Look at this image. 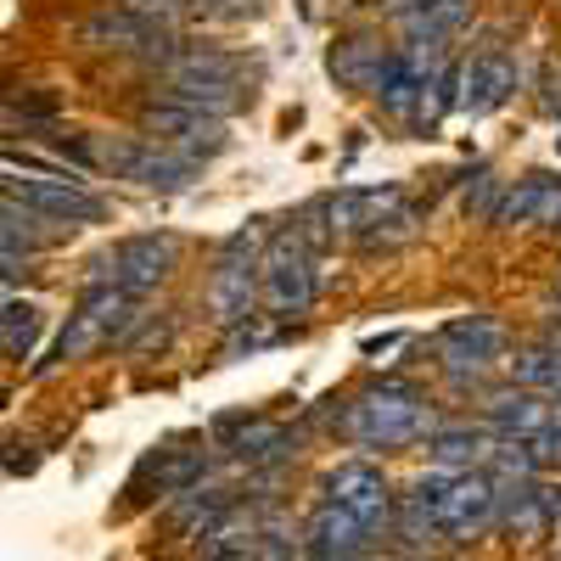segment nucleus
<instances>
[{"instance_id":"1","label":"nucleus","mask_w":561,"mask_h":561,"mask_svg":"<svg viewBox=\"0 0 561 561\" xmlns=\"http://www.w3.org/2000/svg\"><path fill=\"white\" fill-rule=\"evenodd\" d=\"M343 427L365 449H399V444H415V438L438 433V415H433V404H427V393H421V388H410V382H377V388H365V393L348 399Z\"/></svg>"},{"instance_id":"2","label":"nucleus","mask_w":561,"mask_h":561,"mask_svg":"<svg viewBox=\"0 0 561 561\" xmlns=\"http://www.w3.org/2000/svg\"><path fill=\"white\" fill-rule=\"evenodd\" d=\"M410 500L427 511V517L438 523L444 539L455 545H472L494 517H500V483L483 478V472H427V478H415Z\"/></svg>"},{"instance_id":"3","label":"nucleus","mask_w":561,"mask_h":561,"mask_svg":"<svg viewBox=\"0 0 561 561\" xmlns=\"http://www.w3.org/2000/svg\"><path fill=\"white\" fill-rule=\"evenodd\" d=\"M140 320H147V314L135 309V293L113 287V280H90L45 365H68V359H84V354H96L107 343H129V332H135Z\"/></svg>"},{"instance_id":"4","label":"nucleus","mask_w":561,"mask_h":561,"mask_svg":"<svg viewBox=\"0 0 561 561\" xmlns=\"http://www.w3.org/2000/svg\"><path fill=\"white\" fill-rule=\"evenodd\" d=\"M259 293H264L270 314H280V320L314 309V248L298 237V225L270 242V253L259 264Z\"/></svg>"},{"instance_id":"5","label":"nucleus","mask_w":561,"mask_h":561,"mask_svg":"<svg viewBox=\"0 0 561 561\" xmlns=\"http://www.w3.org/2000/svg\"><path fill=\"white\" fill-rule=\"evenodd\" d=\"M259 225H242L237 237H225L219 248V264H214V280H208V309L219 325H237L253 314V298H259Z\"/></svg>"},{"instance_id":"6","label":"nucleus","mask_w":561,"mask_h":561,"mask_svg":"<svg viewBox=\"0 0 561 561\" xmlns=\"http://www.w3.org/2000/svg\"><path fill=\"white\" fill-rule=\"evenodd\" d=\"M140 135H152L158 147L180 152V158H192V163H208L230 147V135H225V118L214 113H197V107H185V102H147L140 107Z\"/></svg>"},{"instance_id":"7","label":"nucleus","mask_w":561,"mask_h":561,"mask_svg":"<svg viewBox=\"0 0 561 561\" xmlns=\"http://www.w3.org/2000/svg\"><path fill=\"white\" fill-rule=\"evenodd\" d=\"M102 163L135 185H147V192H185V185L197 180V163L180 158L169 147H158L152 135H129V140H107L102 147Z\"/></svg>"},{"instance_id":"8","label":"nucleus","mask_w":561,"mask_h":561,"mask_svg":"<svg viewBox=\"0 0 561 561\" xmlns=\"http://www.w3.org/2000/svg\"><path fill=\"white\" fill-rule=\"evenodd\" d=\"M174 264H180L174 237H129V242H118L113 253L96 259V280H113L124 293H152L174 275Z\"/></svg>"},{"instance_id":"9","label":"nucleus","mask_w":561,"mask_h":561,"mask_svg":"<svg viewBox=\"0 0 561 561\" xmlns=\"http://www.w3.org/2000/svg\"><path fill=\"white\" fill-rule=\"evenodd\" d=\"M7 197L28 203L34 214L57 219V225H96V219H107V203H102L96 192H84V185L68 180V174H28V180H12Z\"/></svg>"},{"instance_id":"10","label":"nucleus","mask_w":561,"mask_h":561,"mask_svg":"<svg viewBox=\"0 0 561 561\" xmlns=\"http://www.w3.org/2000/svg\"><path fill=\"white\" fill-rule=\"evenodd\" d=\"M438 354H444V370H449L455 382H478L483 370L505 354V325L489 320V314L449 320L444 337H438Z\"/></svg>"},{"instance_id":"11","label":"nucleus","mask_w":561,"mask_h":561,"mask_svg":"<svg viewBox=\"0 0 561 561\" xmlns=\"http://www.w3.org/2000/svg\"><path fill=\"white\" fill-rule=\"evenodd\" d=\"M325 500L354 511V517L370 528V534H382L393 523V494H388V478L377 472V466H365V460H343L332 478H325Z\"/></svg>"},{"instance_id":"12","label":"nucleus","mask_w":561,"mask_h":561,"mask_svg":"<svg viewBox=\"0 0 561 561\" xmlns=\"http://www.w3.org/2000/svg\"><path fill=\"white\" fill-rule=\"evenodd\" d=\"M304 545H309V561H370V528L332 500H320V511L304 528Z\"/></svg>"},{"instance_id":"13","label":"nucleus","mask_w":561,"mask_h":561,"mask_svg":"<svg viewBox=\"0 0 561 561\" xmlns=\"http://www.w3.org/2000/svg\"><path fill=\"white\" fill-rule=\"evenodd\" d=\"M404 192L399 185H382V192H365V185H348V192L337 197H325V225H332V237H365L370 225L382 219V208H393Z\"/></svg>"},{"instance_id":"14","label":"nucleus","mask_w":561,"mask_h":561,"mask_svg":"<svg viewBox=\"0 0 561 561\" xmlns=\"http://www.w3.org/2000/svg\"><path fill=\"white\" fill-rule=\"evenodd\" d=\"M163 96H169V102H185V107H197V113H214V118H230V113L248 102V90H242V79L163 73Z\"/></svg>"},{"instance_id":"15","label":"nucleus","mask_w":561,"mask_h":561,"mask_svg":"<svg viewBox=\"0 0 561 561\" xmlns=\"http://www.w3.org/2000/svg\"><path fill=\"white\" fill-rule=\"evenodd\" d=\"M511 90H517V68L505 57H472V68L460 73V113H494L505 107Z\"/></svg>"},{"instance_id":"16","label":"nucleus","mask_w":561,"mask_h":561,"mask_svg":"<svg viewBox=\"0 0 561 561\" xmlns=\"http://www.w3.org/2000/svg\"><path fill=\"white\" fill-rule=\"evenodd\" d=\"M259 539H264V523L253 517V511L230 505L225 517H219V523L197 539V550H203V561H253Z\"/></svg>"},{"instance_id":"17","label":"nucleus","mask_w":561,"mask_h":561,"mask_svg":"<svg viewBox=\"0 0 561 561\" xmlns=\"http://www.w3.org/2000/svg\"><path fill=\"white\" fill-rule=\"evenodd\" d=\"M556 415V399L550 393H534V388H517V393H500L494 404H489V421H494V433L500 438H534L545 421Z\"/></svg>"},{"instance_id":"18","label":"nucleus","mask_w":561,"mask_h":561,"mask_svg":"<svg viewBox=\"0 0 561 561\" xmlns=\"http://www.w3.org/2000/svg\"><path fill=\"white\" fill-rule=\"evenodd\" d=\"M388 57L393 51H382L377 39H343L337 51H332V79L343 84V90H377L382 84V73H388Z\"/></svg>"},{"instance_id":"19","label":"nucleus","mask_w":561,"mask_h":561,"mask_svg":"<svg viewBox=\"0 0 561 561\" xmlns=\"http://www.w3.org/2000/svg\"><path fill=\"white\" fill-rule=\"evenodd\" d=\"M225 511H230V494L197 483V489H185V494L169 500V528H174L180 539H203V534L225 517Z\"/></svg>"},{"instance_id":"20","label":"nucleus","mask_w":561,"mask_h":561,"mask_svg":"<svg viewBox=\"0 0 561 561\" xmlns=\"http://www.w3.org/2000/svg\"><path fill=\"white\" fill-rule=\"evenodd\" d=\"M293 455H298V433L275 427V421H253V427L230 444V460H237V466H280Z\"/></svg>"},{"instance_id":"21","label":"nucleus","mask_w":561,"mask_h":561,"mask_svg":"<svg viewBox=\"0 0 561 561\" xmlns=\"http://www.w3.org/2000/svg\"><path fill=\"white\" fill-rule=\"evenodd\" d=\"M427 449H433V466H444V472H472L483 455H494L489 438L472 433V427H438Z\"/></svg>"},{"instance_id":"22","label":"nucleus","mask_w":561,"mask_h":561,"mask_svg":"<svg viewBox=\"0 0 561 561\" xmlns=\"http://www.w3.org/2000/svg\"><path fill=\"white\" fill-rule=\"evenodd\" d=\"M556 185H561V180H550V174H528V180H517V192H505L494 225H539L545 208H550V197H556Z\"/></svg>"},{"instance_id":"23","label":"nucleus","mask_w":561,"mask_h":561,"mask_svg":"<svg viewBox=\"0 0 561 561\" xmlns=\"http://www.w3.org/2000/svg\"><path fill=\"white\" fill-rule=\"evenodd\" d=\"M34 343H39V309L23 298H7V314H0V348H7V359H28Z\"/></svg>"},{"instance_id":"24","label":"nucleus","mask_w":561,"mask_h":561,"mask_svg":"<svg viewBox=\"0 0 561 561\" xmlns=\"http://www.w3.org/2000/svg\"><path fill=\"white\" fill-rule=\"evenodd\" d=\"M511 377H517V388H534V393L561 399V354L539 343V348H528V354L511 359Z\"/></svg>"},{"instance_id":"25","label":"nucleus","mask_w":561,"mask_h":561,"mask_svg":"<svg viewBox=\"0 0 561 561\" xmlns=\"http://www.w3.org/2000/svg\"><path fill=\"white\" fill-rule=\"evenodd\" d=\"M208 478V449H174L163 466H158V494H185Z\"/></svg>"},{"instance_id":"26","label":"nucleus","mask_w":561,"mask_h":561,"mask_svg":"<svg viewBox=\"0 0 561 561\" xmlns=\"http://www.w3.org/2000/svg\"><path fill=\"white\" fill-rule=\"evenodd\" d=\"M45 225H57V219H45V214H34L28 203H18V197H7V230H0V237H7V253H34L45 237H51V230Z\"/></svg>"},{"instance_id":"27","label":"nucleus","mask_w":561,"mask_h":561,"mask_svg":"<svg viewBox=\"0 0 561 561\" xmlns=\"http://www.w3.org/2000/svg\"><path fill=\"white\" fill-rule=\"evenodd\" d=\"M163 73H203V79H242L237 57L214 51V45H180V57L163 68Z\"/></svg>"},{"instance_id":"28","label":"nucleus","mask_w":561,"mask_h":561,"mask_svg":"<svg viewBox=\"0 0 561 561\" xmlns=\"http://www.w3.org/2000/svg\"><path fill=\"white\" fill-rule=\"evenodd\" d=\"M410 237H415V214H410V208H404V197H399V203H393V208H382V219L359 237V248L377 253V248H399V242H410Z\"/></svg>"},{"instance_id":"29","label":"nucleus","mask_w":561,"mask_h":561,"mask_svg":"<svg viewBox=\"0 0 561 561\" xmlns=\"http://www.w3.org/2000/svg\"><path fill=\"white\" fill-rule=\"evenodd\" d=\"M253 561H309V545L293 534V528H280V523H264V539L253 550Z\"/></svg>"},{"instance_id":"30","label":"nucleus","mask_w":561,"mask_h":561,"mask_svg":"<svg viewBox=\"0 0 561 561\" xmlns=\"http://www.w3.org/2000/svg\"><path fill=\"white\" fill-rule=\"evenodd\" d=\"M494 197H500V180L483 169V174H478V185H466V203H460V208H466V219H500V203H494Z\"/></svg>"},{"instance_id":"31","label":"nucleus","mask_w":561,"mask_h":561,"mask_svg":"<svg viewBox=\"0 0 561 561\" xmlns=\"http://www.w3.org/2000/svg\"><path fill=\"white\" fill-rule=\"evenodd\" d=\"M253 320V314H248ZM248 320H237L230 325V343H225V354L237 359V354H253V348H264V343H275L280 337V325H248Z\"/></svg>"},{"instance_id":"32","label":"nucleus","mask_w":561,"mask_h":561,"mask_svg":"<svg viewBox=\"0 0 561 561\" xmlns=\"http://www.w3.org/2000/svg\"><path fill=\"white\" fill-rule=\"evenodd\" d=\"M528 449H534V460H539V466H561V399H556V415H550L545 427L528 438Z\"/></svg>"},{"instance_id":"33","label":"nucleus","mask_w":561,"mask_h":561,"mask_svg":"<svg viewBox=\"0 0 561 561\" xmlns=\"http://www.w3.org/2000/svg\"><path fill=\"white\" fill-rule=\"evenodd\" d=\"M545 511H550V528H561V489H545Z\"/></svg>"},{"instance_id":"34","label":"nucleus","mask_w":561,"mask_h":561,"mask_svg":"<svg viewBox=\"0 0 561 561\" xmlns=\"http://www.w3.org/2000/svg\"><path fill=\"white\" fill-rule=\"evenodd\" d=\"M545 348H556V354H561V314L545 325Z\"/></svg>"},{"instance_id":"35","label":"nucleus","mask_w":561,"mask_h":561,"mask_svg":"<svg viewBox=\"0 0 561 561\" xmlns=\"http://www.w3.org/2000/svg\"><path fill=\"white\" fill-rule=\"evenodd\" d=\"M556 550H561V545H556Z\"/></svg>"},{"instance_id":"36","label":"nucleus","mask_w":561,"mask_h":561,"mask_svg":"<svg viewBox=\"0 0 561 561\" xmlns=\"http://www.w3.org/2000/svg\"><path fill=\"white\" fill-rule=\"evenodd\" d=\"M556 298H561V293H556Z\"/></svg>"}]
</instances>
